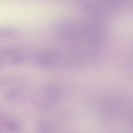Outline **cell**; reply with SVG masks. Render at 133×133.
Listing matches in <instances>:
<instances>
[{
  "instance_id": "7a4b0ae2",
  "label": "cell",
  "mask_w": 133,
  "mask_h": 133,
  "mask_svg": "<svg viewBox=\"0 0 133 133\" xmlns=\"http://www.w3.org/2000/svg\"><path fill=\"white\" fill-rule=\"evenodd\" d=\"M44 92L51 102L58 101L62 95V89L55 84L47 85L45 87Z\"/></svg>"
},
{
  "instance_id": "52a82bcc",
  "label": "cell",
  "mask_w": 133,
  "mask_h": 133,
  "mask_svg": "<svg viewBox=\"0 0 133 133\" xmlns=\"http://www.w3.org/2000/svg\"><path fill=\"white\" fill-rule=\"evenodd\" d=\"M51 108V104L50 103H45L41 105V108L44 111H47Z\"/></svg>"
},
{
  "instance_id": "6da1fadb",
  "label": "cell",
  "mask_w": 133,
  "mask_h": 133,
  "mask_svg": "<svg viewBox=\"0 0 133 133\" xmlns=\"http://www.w3.org/2000/svg\"><path fill=\"white\" fill-rule=\"evenodd\" d=\"M60 56L59 54L52 50L39 51L34 54L33 60L38 65L44 68H51L59 62Z\"/></svg>"
},
{
  "instance_id": "277c9868",
  "label": "cell",
  "mask_w": 133,
  "mask_h": 133,
  "mask_svg": "<svg viewBox=\"0 0 133 133\" xmlns=\"http://www.w3.org/2000/svg\"><path fill=\"white\" fill-rule=\"evenodd\" d=\"M5 126L6 129L10 132H18L22 128L21 124L14 119H10L7 121Z\"/></svg>"
},
{
  "instance_id": "ba28073f",
  "label": "cell",
  "mask_w": 133,
  "mask_h": 133,
  "mask_svg": "<svg viewBox=\"0 0 133 133\" xmlns=\"http://www.w3.org/2000/svg\"><path fill=\"white\" fill-rule=\"evenodd\" d=\"M2 64V58H1V57H0V67L1 66Z\"/></svg>"
},
{
  "instance_id": "3957f363",
  "label": "cell",
  "mask_w": 133,
  "mask_h": 133,
  "mask_svg": "<svg viewBox=\"0 0 133 133\" xmlns=\"http://www.w3.org/2000/svg\"><path fill=\"white\" fill-rule=\"evenodd\" d=\"M17 33V31L11 27L3 26L0 28V37L10 38L14 37Z\"/></svg>"
},
{
  "instance_id": "5b68a950",
  "label": "cell",
  "mask_w": 133,
  "mask_h": 133,
  "mask_svg": "<svg viewBox=\"0 0 133 133\" xmlns=\"http://www.w3.org/2000/svg\"><path fill=\"white\" fill-rule=\"evenodd\" d=\"M37 128L42 132H51L54 131L55 128L54 124L48 121H42L38 122L37 124Z\"/></svg>"
},
{
  "instance_id": "8992f818",
  "label": "cell",
  "mask_w": 133,
  "mask_h": 133,
  "mask_svg": "<svg viewBox=\"0 0 133 133\" xmlns=\"http://www.w3.org/2000/svg\"><path fill=\"white\" fill-rule=\"evenodd\" d=\"M19 95V92L17 90H13L9 92L6 95V98L9 100H12L16 99Z\"/></svg>"
}]
</instances>
